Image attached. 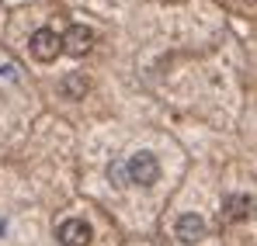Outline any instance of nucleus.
Returning <instances> with one entry per match:
<instances>
[{"label": "nucleus", "mask_w": 257, "mask_h": 246, "mask_svg": "<svg viewBox=\"0 0 257 246\" xmlns=\"http://www.w3.org/2000/svg\"><path fill=\"white\" fill-rule=\"evenodd\" d=\"M87 87H90V83H87L80 73H70V77H63V80H59V94H63L66 101H84Z\"/></svg>", "instance_id": "obj_7"}, {"label": "nucleus", "mask_w": 257, "mask_h": 246, "mask_svg": "<svg viewBox=\"0 0 257 246\" xmlns=\"http://www.w3.org/2000/svg\"><path fill=\"white\" fill-rule=\"evenodd\" d=\"M28 49H32V56L39 59V63H52L59 52H63V35H56L52 28H39L32 42H28Z\"/></svg>", "instance_id": "obj_2"}, {"label": "nucleus", "mask_w": 257, "mask_h": 246, "mask_svg": "<svg viewBox=\"0 0 257 246\" xmlns=\"http://www.w3.org/2000/svg\"><path fill=\"white\" fill-rule=\"evenodd\" d=\"M108 177H111V180H115L118 187H125V184H128V166H125V163H118V160H115V163L108 166Z\"/></svg>", "instance_id": "obj_8"}, {"label": "nucleus", "mask_w": 257, "mask_h": 246, "mask_svg": "<svg viewBox=\"0 0 257 246\" xmlns=\"http://www.w3.org/2000/svg\"><path fill=\"white\" fill-rule=\"evenodd\" d=\"M56 239H59V246H87L94 239V232L84 218H66V222H59Z\"/></svg>", "instance_id": "obj_3"}, {"label": "nucleus", "mask_w": 257, "mask_h": 246, "mask_svg": "<svg viewBox=\"0 0 257 246\" xmlns=\"http://www.w3.org/2000/svg\"><path fill=\"white\" fill-rule=\"evenodd\" d=\"M90 45H94V32H90L87 25H70V32L63 35V49H66L70 56H87Z\"/></svg>", "instance_id": "obj_4"}, {"label": "nucleus", "mask_w": 257, "mask_h": 246, "mask_svg": "<svg viewBox=\"0 0 257 246\" xmlns=\"http://www.w3.org/2000/svg\"><path fill=\"white\" fill-rule=\"evenodd\" d=\"M125 166H128V184H139V187H150L160 177V163L153 153H136Z\"/></svg>", "instance_id": "obj_1"}, {"label": "nucleus", "mask_w": 257, "mask_h": 246, "mask_svg": "<svg viewBox=\"0 0 257 246\" xmlns=\"http://www.w3.org/2000/svg\"><path fill=\"white\" fill-rule=\"evenodd\" d=\"M177 239H181V243H198V239H205V218L195 215V211L181 215V218H177Z\"/></svg>", "instance_id": "obj_5"}, {"label": "nucleus", "mask_w": 257, "mask_h": 246, "mask_svg": "<svg viewBox=\"0 0 257 246\" xmlns=\"http://www.w3.org/2000/svg\"><path fill=\"white\" fill-rule=\"evenodd\" d=\"M250 211H254V201H250L247 194H229V198L222 201V218H226V222H243Z\"/></svg>", "instance_id": "obj_6"}]
</instances>
